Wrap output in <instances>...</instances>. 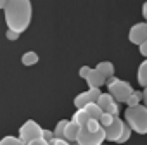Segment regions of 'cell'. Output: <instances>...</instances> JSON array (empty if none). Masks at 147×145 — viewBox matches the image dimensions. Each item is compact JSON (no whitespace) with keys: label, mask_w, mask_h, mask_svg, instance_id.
<instances>
[{"label":"cell","mask_w":147,"mask_h":145,"mask_svg":"<svg viewBox=\"0 0 147 145\" xmlns=\"http://www.w3.org/2000/svg\"><path fill=\"white\" fill-rule=\"evenodd\" d=\"M114 117H116V116H113V114H109V112H102V116L99 117V123H100L102 128H107V126L114 121Z\"/></svg>","instance_id":"cell-20"},{"label":"cell","mask_w":147,"mask_h":145,"mask_svg":"<svg viewBox=\"0 0 147 145\" xmlns=\"http://www.w3.org/2000/svg\"><path fill=\"white\" fill-rule=\"evenodd\" d=\"M95 69L100 72L102 76H106V80L111 78V76H114V64L109 62V60H102V62H99Z\"/></svg>","instance_id":"cell-12"},{"label":"cell","mask_w":147,"mask_h":145,"mask_svg":"<svg viewBox=\"0 0 147 145\" xmlns=\"http://www.w3.org/2000/svg\"><path fill=\"white\" fill-rule=\"evenodd\" d=\"M21 62H23L24 66H35V64L38 62V54H36V52H33V50L24 52V54H23V57H21Z\"/></svg>","instance_id":"cell-16"},{"label":"cell","mask_w":147,"mask_h":145,"mask_svg":"<svg viewBox=\"0 0 147 145\" xmlns=\"http://www.w3.org/2000/svg\"><path fill=\"white\" fill-rule=\"evenodd\" d=\"M5 36H7V40H11V42H16V40L21 36V33H18V31H14V30H9V28H7V31H5Z\"/></svg>","instance_id":"cell-24"},{"label":"cell","mask_w":147,"mask_h":145,"mask_svg":"<svg viewBox=\"0 0 147 145\" xmlns=\"http://www.w3.org/2000/svg\"><path fill=\"white\" fill-rule=\"evenodd\" d=\"M138 50H140V54H142L144 57H147V38L138 45Z\"/></svg>","instance_id":"cell-28"},{"label":"cell","mask_w":147,"mask_h":145,"mask_svg":"<svg viewBox=\"0 0 147 145\" xmlns=\"http://www.w3.org/2000/svg\"><path fill=\"white\" fill-rule=\"evenodd\" d=\"M0 145H24V143L19 138H16V136L7 135V136H4L2 140H0Z\"/></svg>","instance_id":"cell-19"},{"label":"cell","mask_w":147,"mask_h":145,"mask_svg":"<svg viewBox=\"0 0 147 145\" xmlns=\"http://www.w3.org/2000/svg\"><path fill=\"white\" fill-rule=\"evenodd\" d=\"M26 145H49V142H47V140H43V138L40 136V138H35V140H30V142H28Z\"/></svg>","instance_id":"cell-26"},{"label":"cell","mask_w":147,"mask_h":145,"mask_svg":"<svg viewBox=\"0 0 147 145\" xmlns=\"http://www.w3.org/2000/svg\"><path fill=\"white\" fill-rule=\"evenodd\" d=\"M42 138H43V140H47V142H49V140H52V138H54V131H52V130H45V128H43V131H42Z\"/></svg>","instance_id":"cell-27"},{"label":"cell","mask_w":147,"mask_h":145,"mask_svg":"<svg viewBox=\"0 0 147 145\" xmlns=\"http://www.w3.org/2000/svg\"><path fill=\"white\" fill-rule=\"evenodd\" d=\"M106 142V130L99 128L97 131H88L87 126H80L76 142L78 145H102Z\"/></svg>","instance_id":"cell-4"},{"label":"cell","mask_w":147,"mask_h":145,"mask_svg":"<svg viewBox=\"0 0 147 145\" xmlns=\"http://www.w3.org/2000/svg\"><path fill=\"white\" fill-rule=\"evenodd\" d=\"M83 109L87 111V114H88V117H90V119H99V117L102 116V109L99 107V104H97V102H88Z\"/></svg>","instance_id":"cell-13"},{"label":"cell","mask_w":147,"mask_h":145,"mask_svg":"<svg viewBox=\"0 0 147 145\" xmlns=\"http://www.w3.org/2000/svg\"><path fill=\"white\" fill-rule=\"evenodd\" d=\"M100 93H102V92H100V88H97V87H90L87 92L78 93V95L75 97V105H76V109L85 107L88 102H97V99H99Z\"/></svg>","instance_id":"cell-7"},{"label":"cell","mask_w":147,"mask_h":145,"mask_svg":"<svg viewBox=\"0 0 147 145\" xmlns=\"http://www.w3.org/2000/svg\"><path fill=\"white\" fill-rule=\"evenodd\" d=\"M99 107L102 109V112H109L113 116H119V102L114 100V97L107 92V93H100L97 99Z\"/></svg>","instance_id":"cell-6"},{"label":"cell","mask_w":147,"mask_h":145,"mask_svg":"<svg viewBox=\"0 0 147 145\" xmlns=\"http://www.w3.org/2000/svg\"><path fill=\"white\" fill-rule=\"evenodd\" d=\"M130 136H131V128L126 124L125 126V130H123V133L119 135V138L116 140V143H125V142H128L130 140Z\"/></svg>","instance_id":"cell-21"},{"label":"cell","mask_w":147,"mask_h":145,"mask_svg":"<svg viewBox=\"0 0 147 145\" xmlns=\"http://www.w3.org/2000/svg\"><path fill=\"white\" fill-rule=\"evenodd\" d=\"M90 71H92V67H88V66H82L80 71H78V75H80V78L87 80V76H88V72H90Z\"/></svg>","instance_id":"cell-25"},{"label":"cell","mask_w":147,"mask_h":145,"mask_svg":"<svg viewBox=\"0 0 147 145\" xmlns=\"http://www.w3.org/2000/svg\"><path fill=\"white\" fill-rule=\"evenodd\" d=\"M87 83H88V87H97V88H100L102 85H106V76H102L97 69H92V71L88 72V76H87Z\"/></svg>","instance_id":"cell-11"},{"label":"cell","mask_w":147,"mask_h":145,"mask_svg":"<svg viewBox=\"0 0 147 145\" xmlns=\"http://www.w3.org/2000/svg\"><path fill=\"white\" fill-rule=\"evenodd\" d=\"M128 38L133 45H140L145 38H147V23H137L130 28Z\"/></svg>","instance_id":"cell-9"},{"label":"cell","mask_w":147,"mask_h":145,"mask_svg":"<svg viewBox=\"0 0 147 145\" xmlns=\"http://www.w3.org/2000/svg\"><path fill=\"white\" fill-rule=\"evenodd\" d=\"M125 123L131 128V131L138 135H147V107L142 104L130 105L123 112Z\"/></svg>","instance_id":"cell-2"},{"label":"cell","mask_w":147,"mask_h":145,"mask_svg":"<svg viewBox=\"0 0 147 145\" xmlns=\"http://www.w3.org/2000/svg\"><path fill=\"white\" fill-rule=\"evenodd\" d=\"M88 114H87V111L82 107V109H76V112L75 114H73V121H75V123H78L80 126H85L87 123H88Z\"/></svg>","instance_id":"cell-15"},{"label":"cell","mask_w":147,"mask_h":145,"mask_svg":"<svg viewBox=\"0 0 147 145\" xmlns=\"http://www.w3.org/2000/svg\"><path fill=\"white\" fill-rule=\"evenodd\" d=\"M142 102H144V105L147 107V87H144V92H142Z\"/></svg>","instance_id":"cell-29"},{"label":"cell","mask_w":147,"mask_h":145,"mask_svg":"<svg viewBox=\"0 0 147 145\" xmlns=\"http://www.w3.org/2000/svg\"><path fill=\"white\" fill-rule=\"evenodd\" d=\"M142 16H144V19L147 23V2H144V5H142Z\"/></svg>","instance_id":"cell-30"},{"label":"cell","mask_w":147,"mask_h":145,"mask_svg":"<svg viewBox=\"0 0 147 145\" xmlns=\"http://www.w3.org/2000/svg\"><path fill=\"white\" fill-rule=\"evenodd\" d=\"M73 145H78V143H73ZM102 145H106V143H102Z\"/></svg>","instance_id":"cell-32"},{"label":"cell","mask_w":147,"mask_h":145,"mask_svg":"<svg viewBox=\"0 0 147 145\" xmlns=\"http://www.w3.org/2000/svg\"><path fill=\"white\" fill-rule=\"evenodd\" d=\"M85 126L88 128V131H97L99 128H102L100 123H99V119H88V123H87Z\"/></svg>","instance_id":"cell-22"},{"label":"cell","mask_w":147,"mask_h":145,"mask_svg":"<svg viewBox=\"0 0 147 145\" xmlns=\"http://www.w3.org/2000/svg\"><path fill=\"white\" fill-rule=\"evenodd\" d=\"M78 131H80V124H78V123H75V121L71 119V121L66 124L64 138H66L67 142H71V143H75V142H76V136H78Z\"/></svg>","instance_id":"cell-10"},{"label":"cell","mask_w":147,"mask_h":145,"mask_svg":"<svg viewBox=\"0 0 147 145\" xmlns=\"http://www.w3.org/2000/svg\"><path fill=\"white\" fill-rule=\"evenodd\" d=\"M137 81L140 87H147V59L138 66V71H137Z\"/></svg>","instance_id":"cell-14"},{"label":"cell","mask_w":147,"mask_h":145,"mask_svg":"<svg viewBox=\"0 0 147 145\" xmlns=\"http://www.w3.org/2000/svg\"><path fill=\"white\" fill-rule=\"evenodd\" d=\"M69 121L67 119H61L57 124H55V128H54V136L55 138H64V130H66V124H67Z\"/></svg>","instance_id":"cell-17"},{"label":"cell","mask_w":147,"mask_h":145,"mask_svg":"<svg viewBox=\"0 0 147 145\" xmlns=\"http://www.w3.org/2000/svg\"><path fill=\"white\" fill-rule=\"evenodd\" d=\"M7 5V0H0V9H2L4 11V7Z\"/></svg>","instance_id":"cell-31"},{"label":"cell","mask_w":147,"mask_h":145,"mask_svg":"<svg viewBox=\"0 0 147 145\" xmlns=\"http://www.w3.org/2000/svg\"><path fill=\"white\" fill-rule=\"evenodd\" d=\"M5 24L9 30L23 33L28 30L33 16V7L30 0H7V5L4 7Z\"/></svg>","instance_id":"cell-1"},{"label":"cell","mask_w":147,"mask_h":145,"mask_svg":"<svg viewBox=\"0 0 147 145\" xmlns=\"http://www.w3.org/2000/svg\"><path fill=\"white\" fill-rule=\"evenodd\" d=\"M106 87H107V92L114 97L116 102H126L128 95L133 92V87H131L128 81L118 80V78H114V76H111V78L106 80Z\"/></svg>","instance_id":"cell-3"},{"label":"cell","mask_w":147,"mask_h":145,"mask_svg":"<svg viewBox=\"0 0 147 145\" xmlns=\"http://www.w3.org/2000/svg\"><path fill=\"white\" fill-rule=\"evenodd\" d=\"M49 145H73L71 142H67L66 138H52V140H49Z\"/></svg>","instance_id":"cell-23"},{"label":"cell","mask_w":147,"mask_h":145,"mask_svg":"<svg viewBox=\"0 0 147 145\" xmlns=\"http://www.w3.org/2000/svg\"><path fill=\"white\" fill-rule=\"evenodd\" d=\"M140 100H142V93L133 90V92L128 95V99H126V105H128V107H130V105H137V104H140Z\"/></svg>","instance_id":"cell-18"},{"label":"cell","mask_w":147,"mask_h":145,"mask_svg":"<svg viewBox=\"0 0 147 145\" xmlns=\"http://www.w3.org/2000/svg\"><path fill=\"white\" fill-rule=\"evenodd\" d=\"M42 131H43V128L36 123V121H33V119H28L21 128H19V140L26 145L30 140H35V138H40L42 136Z\"/></svg>","instance_id":"cell-5"},{"label":"cell","mask_w":147,"mask_h":145,"mask_svg":"<svg viewBox=\"0 0 147 145\" xmlns=\"http://www.w3.org/2000/svg\"><path fill=\"white\" fill-rule=\"evenodd\" d=\"M125 126H126V123H125L119 116H116L114 121H113L107 128H104V130H106V140H109V142H116V140L119 138V135L123 133Z\"/></svg>","instance_id":"cell-8"}]
</instances>
